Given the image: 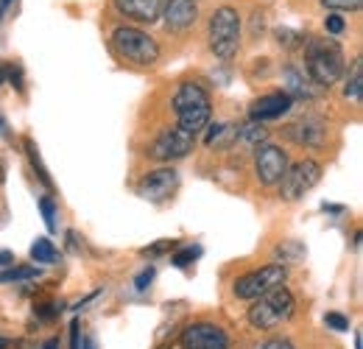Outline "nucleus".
Returning a JSON list of instances; mask_svg holds the SVG:
<instances>
[{"mask_svg":"<svg viewBox=\"0 0 363 349\" xmlns=\"http://www.w3.org/2000/svg\"><path fill=\"white\" fill-rule=\"evenodd\" d=\"M305 67L311 82L318 87H333L344 76V50L330 37L305 34Z\"/></svg>","mask_w":363,"mask_h":349,"instance_id":"obj_1","label":"nucleus"},{"mask_svg":"<svg viewBox=\"0 0 363 349\" xmlns=\"http://www.w3.org/2000/svg\"><path fill=\"white\" fill-rule=\"evenodd\" d=\"M174 112L179 118V129L187 134H199L210 123V95L201 84L184 82L174 95Z\"/></svg>","mask_w":363,"mask_h":349,"instance_id":"obj_2","label":"nucleus"},{"mask_svg":"<svg viewBox=\"0 0 363 349\" xmlns=\"http://www.w3.org/2000/svg\"><path fill=\"white\" fill-rule=\"evenodd\" d=\"M112 50L137 67H151L160 59V45L154 37H148L145 31H140L135 26H121L112 31Z\"/></svg>","mask_w":363,"mask_h":349,"instance_id":"obj_3","label":"nucleus"},{"mask_svg":"<svg viewBox=\"0 0 363 349\" xmlns=\"http://www.w3.org/2000/svg\"><path fill=\"white\" fill-rule=\"evenodd\" d=\"M294 305H296L294 302V294L285 285H277L269 294L257 297L246 316H249V324L252 327H257V330H274V327H279L282 321L291 318Z\"/></svg>","mask_w":363,"mask_h":349,"instance_id":"obj_4","label":"nucleus"},{"mask_svg":"<svg viewBox=\"0 0 363 349\" xmlns=\"http://www.w3.org/2000/svg\"><path fill=\"white\" fill-rule=\"evenodd\" d=\"M207 37H210V48L218 59H229L238 53L240 45V17L232 6H218L210 17L207 26Z\"/></svg>","mask_w":363,"mask_h":349,"instance_id":"obj_5","label":"nucleus"},{"mask_svg":"<svg viewBox=\"0 0 363 349\" xmlns=\"http://www.w3.org/2000/svg\"><path fill=\"white\" fill-rule=\"evenodd\" d=\"M285 277H288V271H285V265H263V268H255V271H249V274H243L240 279H235V297L238 299H257V297H263V294H269L272 288L277 285H282L285 282Z\"/></svg>","mask_w":363,"mask_h":349,"instance_id":"obj_6","label":"nucleus"},{"mask_svg":"<svg viewBox=\"0 0 363 349\" xmlns=\"http://www.w3.org/2000/svg\"><path fill=\"white\" fill-rule=\"evenodd\" d=\"M321 179V165L316 160H302L296 165H288V171L279 179V196L285 201L302 199L308 190H313Z\"/></svg>","mask_w":363,"mask_h":349,"instance_id":"obj_7","label":"nucleus"},{"mask_svg":"<svg viewBox=\"0 0 363 349\" xmlns=\"http://www.w3.org/2000/svg\"><path fill=\"white\" fill-rule=\"evenodd\" d=\"M193 143L196 137L182 131L179 126L177 129H165L148 148V157L151 160H160V162H174V160H182L193 151Z\"/></svg>","mask_w":363,"mask_h":349,"instance_id":"obj_8","label":"nucleus"},{"mask_svg":"<svg viewBox=\"0 0 363 349\" xmlns=\"http://www.w3.org/2000/svg\"><path fill=\"white\" fill-rule=\"evenodd\" d=\"M179 344L182 349H229V336L224 327L213 321H196L184 327Z\"/></svg>","mask_w":363,"mask_h":349,"instance_id":"obj_9","label":"nucleus"},{"mask_svg":"<svg viewBox=\"0 0 363 349\" xmlns=\"http://www.w3.org/2000/svg\"><path fill=\"white\" fill-rule=\"evenodd\" d=\"M177 187H179V171L177 168H157V171H151V174H145L140 179L137 193L143 199L160 204V201L171 199L177 193Z\"/></svg>","mask_w":363,"mask_h":349,"instance_id":"obj_10","label":"nucleus"},{"mask_svg":"<svg viewBox=\"0 0 363 349\" xmlns=\"http://www.w3.org/2000/svg\"><path fill=\"white\" fill-rule=\"evenodd\" d=\"M288 171V154L274 145V143H263L257 145V154H255V174L263 184H279L282 174Z\"/></svg>","mask_w":363,"mask_h":349,"instance_id":"obj_11","label":"nucleus"},{"mask_svg":"<svg viewBox=\"0 0 363 349\" xmlns=\"http://www.w3.org/2000/svg\"><path fill=\"white\" fill-rule=\"evenodd\" d=\"M291 106H294V101H291L285 92H269V95H260V98L249 106V118H252L255 123L277 121V118H282Z\"/></svg>","mask_w":363,"mask_h":349,"instance_id":"obj_12","label":"nucleus"},{"mask_svg":"<svg viewBox=\"0 0 363 349\" xmlns=\"http://www.w3.org/2000/svg\"><path fill=\"white\" fill-rule=\"evenodd\" d=\"M162 17L171 31H187L199 20V6L196 0H165Z\"/></svg>","mask_w":363,"mask_h":349,"instance_id":"obj_13","label":"nucleus"},{"mask_svg":"<svg viewBox=\"0 0 363 349\" xmlns=\"http://www.w3.org/2000/svg\"><path fill=\"white\" fill-rule=\"evenodd\" d=\"M115 9L121 14H126L129 20H137V23H157L162 17V6L165 0H112Z\"/></svg>","mask_w":363,"mask_h":349,"instance_id":"obj_14","label":"nucleus"},{"mask_svg":"<svg viewBox=\"0 0 363 349\" xmlns=\"http://www.w3.org/2000/svg\"><path fill=\"white\" fill-rule=\"evenodd\" d=\"M288 137L308 145V148H321L324 145V123L318 118H305L288 126Z\"/></svg>","mask_w":363,"mask_h":349,"instance_id":"obj_15","label":"nucleus"},{"mask_svg":"<svg viewBox=\"0 0 363 349\" xmlns=\"http://www.w3.org/2000/svg\"><path fill=\"white\" fill-rule=\"evenodd\" d=\"M282 82H285V95H288L291 101H299V98H311V95H313L311 84L305 82V76H302L296 67H285V70H282Z\"/></svg>","mask_w":363,"mask_h":349,"instance_id":"obj_16","label":"nucleus"},{"mask_svg":"<svg viewBox=\"0 0 363 349\" xmlns=\"http://www.w3.org/2000/svg\"><path fill=\"white\" fill-rule=\"evenodd\" d=\"M210 126V123H207ZM207 145H216V148H229L232 143H238V126L235 123H213L207 129V137H204Z\"/></svg>","mask_w":363,"mask_h":349,"instance_id":"obj_17","label":"nucleus"},{"mask_svg":"<svg viewBox=\"0 0 363 349\" xmlns=\"http://www.w3.org/2000/svg\"><path fill=\"white\" fill-rule=\"evenodd\" d=\"M344 98L361 104V98H363V62L361 59L352 62V70H350L347 84H344Z\"/></svg>","mask_w":363,"mask_h":349,"instance_id":"obj_18","label":"nucleus"},{"mask_svg":"<svg viewBox=\"0 0 363 349\" xmlns=\"http://www.w3.org/2000/svg\"><path fill=\"white\" fill-rule=\"evenodd\" d=\"M266 137H269V129L263 126V123H246V126H238V143H243V145H249V148H257V145H263L266 143Z\"/></svg>","mask_w":363,"mask_h":349,"instance_id":"obj_19","label":"nucleus"},{"mask_svg":"<svg viewBox=\"0 0 363 349\" xmlns=\"http://www.w3.org/2000/svg\"><path fill=\"white\" fill-rule=\"evenodd\" d=\"M37 277H40L37 265H11V268L0 271V285L3 282H28V279H37Z\"/></svg>","mask_w":363,"mask_h":349,"instance_id":"obj_20","label":"nucleus"},{"mask_svg":"<svg viewBox=\"0 0 363 349\" xmlns=\"http://www.w3.org/2000/svg\"><path fill=\"white\" fill-rule=\"evenodd\" d=\"M31 257L37 262H43V265H50V262H56L59 252H56V246L48 238H37L34 246H31Z\"/></svg>","mask_w":363,"mask_h":349,"instance_id":"obj_21","label":"nucleus"},{"mask_svg":"<svg viewBox=\"0 0 363 349\" xmlns=\"http://www.w3.org/2000/svg\"><path fill=\"white\" fill-rule=\"evenodd\" d=\"M277 257H282V260L288 262H299L305 257V246L296 243V240H285V243L277 246Z\"/></svg>","mask_w":363,"mask_h":349,"instance_id":"obj_22","label":"nucleus"},{"mask_svg":"<svg viewBox=\"0 0 363 349\" xmlns=\"http://www.w3.org/2000/svg\"><path fill=\"white\" fill-rule=\"evenodd\" d=\"M26 151H28V160H31L34 171H37V176H40V182H43L45 187H50V176H48L45 165H43V160H40V154H37V145H34L31 140H26Z\"/></svg>","mask_w":363,"mask_h":349,"instance_id":"obj_23","label":"nucleus"},{"mask_svg":"<svg viewBox=\"0 0 363 349\" xmlns=\"http://www.w3.org/2000/svg\"><path fill=\"white\" fill-rule=\"evenodd\" d=\"M199 255H201V246H184L182 252H177V255L171 257V262H174L177 268H187V265L196 260Z\"/></svg>","mask_w":363,"mask_h":349,"instance_id":"obj_24","label":"nucleus"},{"mask_svg":"<svg viewBox=\"0 0 363 349\" xmlns=\"http://www.w3.org/2000/svg\"><path fill=\"white\" fill-rule=\"evenodd\" d=\"M324 9H333V11H358L363 6V0H321Z\"/></svg>","mask_w":363,"mask_h":349,"instance_id":"obj_25","label":"nucleus"},{"mask_svg":"<svg viewBox=\"0 0 363 349\" xmlns=\"http://www.w3.org/2000/svg\"><path fill=\"white\" fill-rule=\"evenodd\" d=\"M177 246H179V243L168 238V240H160V243H154V246L143 249V255H145V257H160V255H168V252H174Z\"/></svg>","mask_w":363,"mask_h":349,"instance_id":"obj_26","label":"nucleus"},{"mask_svg":"<svg viewBox=\"0 0 363 349\" xmlns=\"http://www.w3.org/2000/svg\"><path fill=\"white\" fill-rule=\"evenodd\" d=\"M40 210H43V218L50 232H56V204L53 199H40Z\"/></svg>","mask_w":363,"mask_h":349,"instance_id":"obj_27","label":"nucleus"},{"mask_svg":"<svg viewBox=\"0 0 363 349\" xmlns=\"http://www.w3.org/2000/svg\"><path fill=\"white\" fill-rule=\"evenodd\" d=\"M324 28H327V34H330V37H338V34H344L347 23H344V17H341V14H327V17H324Z\"/></svg>","mask_w":363,"mask_h":349,"instance_id":"obj_28","label":"nucleus"},{"mask_svg":"<svg viewBox=\"0 0 363 349\" xmlns=\"http://www.w3.org/2000/svg\"><path fill=\"white\" fill-rule=\"evenodd\" d=\"M324 324L333 327V330H338V333H347L350 330V318L344 313H327L324 316Z\"/></svg>","mask_w":363,"mask_h":349,"instance_id":"obj_29","label":"nucleus"},{"mask_svg":"<svg viewBox=\"0 0 363 349\" xmlns=\"http://www.w3.org/2000/svg\"><path fill=\"white\" fill-rule=\"evenodd\" d=\"M154 277H157V271H154V268H151V265H148V268H143V271H140V274H137V279H135V288H137V291H145V288H148V285H151V279H154Z\"/></svg>","mask_w":363,"mask_h":349,"instance_id":"obj_30","label":"nucleus"},{"mask_svg":"<svg viewBox=\"0 0 363 349\" xmlns=\"http://www.w3.org/2000/svg\"><path fill=\"white\" fill-rule=\"evenodd\" d=\"M260 349H294V344L288 338H269Z\"/></svg>","mask_w":363,"mask_h":349,"instance_id":"obj_31","label":"nucleus"},{"mask_svg":"<svg viewBox=\"0 0 363 349\" xmlns=\"http://www.w3.org/2000/svg\"><path fill=\"white\" fill-rule=\"evenodd\" d=\"M6 76L11 79V84H14V87L23 92V82H20V67H9V70H6Z\"/></svg>","mask_w":363,"mask_h":349,"instance_id":"obj_32","label":"nucleus"},{"mask_svg":"<svg viewBox=\"0 0 363 349\" xmlns=\"http://www.w3.org/2000/svg\"><path fill=\"white\" fill-rule=\"evenodd\" d=\"M82 347V341H79V324L73 321L70 324V349H79Z\"/></svg>","mask_w":363,"mask_h":349,"instance_id":"obj_33","label":"nucleus"},{"mask_svg":"<svg viewBox=\"0 0 363 349\" xmlns=\"http://www.w3.org/2000/svg\"><path fill=\"white\" fill-rule=\"evenodd\" d=\"M0 265H14V255L6 252V249H0Z\"/></svg>","mask_w":363,"mask_h":349,"instance_id":"obj_34","label":"nucleus"},{"mask_svg":"<svg viewBox=\"0 0 363 349\" xmlns=\"http://www.w3.org/2000/svg\"><path fill=\"white\" fill-rule=\"evenodd\" d=\"M14 0H0V20L6 17V11H9V6H11Z\"/></svg>","mask_w":363,"mask_h":349,"instance_id":"obj_35","label":"nucleus"},{"mask_svg":"<svg viewBox=\"0 0 363 349\" xmlns=\"http://www.w3.org/2000/svg\"><path fill=\"white\" fill-rule=\"evenodd\" d=\"M79 349H95V341H92V338H84V341H82V347Z\"/></svg>","mask_w":363,"mask_h":349,"instance_id":"obj_36","label":"nucleus"},{"mask_svg":"<svg viewBox=\"0 0 363 349\" xmlns=\"http://www.w3.org/2000/svg\"><path fill=\"white\" fill-rule=\"evenodd\" d=\"M43 349H59V341H56V338H50V341H45V347Z\"/></svg>","mask_w":363,"mask_h":349,"instance_id":"obj_37","label":"nucleus"},{"mask_svg":"<svg viewBox=\"0 0 363 349\" xmlns=\"http://www.w3.org/2000/svg\"><path fill=\"white\" fill-rule=\"evenodd\" d=\"M355 349H363V341H361V333H355Z\"/></svg>","mask_w":363,"mask_h":349,"instance_id":"obj_38","label":"nucleus"},{"mask_svg":"<svg viewBox=\"0 0 363 349\" xmlns=\"http://www.w3.org/2000/svg\"><path fill=\"white\" fill-rule=\"evenodd\" d=\"M0 349H9V341H6V338H0Z\"/></svg>","mask_w":363,"mask_h":349,"instance_id":"obj_39","label":"nucleus"},{"mask_svg":"<svg viewBox=\"0 0 363 349\" xmlns=\"http://www.w3.org/2000/svg\"><path fill=\"white\" fill-rule=\"evenodd\" d=\"M3 82H6V70L0 67V84H3Z\"/></svg>","mask_w":363,"mask_h":349,"instance_id":"obj_40","label":"nucleus"},{"mask_svg":"<svg viewBox=\"0 0 363 349\" xmlns=\"http://www.w3.org/2000/svg\"><path fill=\"white\" fill-rule=\"evenodd\" d=\"M0 131H3V118H0Z\"/></svg>","mask_w":363,"mask_h":349,"instance_id":"obj_41","label":"nucleus"}]
</instances>
